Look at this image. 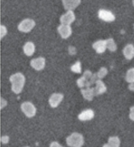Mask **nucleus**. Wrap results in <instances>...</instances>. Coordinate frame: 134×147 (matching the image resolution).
Returning <instances> with one entry per match:
<instances>
[{"instance_id":"nucleus-1","label":"nucleus","mask_w":134,"mask_h":147,"mask_svg":"<svg viewBox=\"0 0 134 147\" xmlns=\"http://www.w3.org/2000/svg\"><path fill=\"white\" fill-rule=\"evenodd\" d=\"M9 80H10L12 84V91L16 94L21 93L26 82L24 75L21 73H15V74L11 76L9 78Z\"/></svg>"},{"instance_id":"nucleus-2","label":"nucleus","mask_w":134,"mask_h":147,"mask_svg":"<svg viewBox=\"0 0 134 147\" xmlns=\"http://www.w3.org/2000/svg\"><path fill=\"white\" fill-rule=\"evenodd\" d=\"M66 143L70 147H82L85 143V140L82 134L75 132L67 137Z\"/></svg>"},{"instance_id":"nucleus-3","label":"nucleus","mask_w":134,"mask_h":147,"mask_svg":"<svg viewBox=\"0 0 134 147\" xmlns=\"http://www.w3.org/2000/svg\"><path fill=\"white\" fill-rule=\"evenodd\" d=\"M20 108L24 114L28 118H32L36 115V108L34 105L30 101L24 102L21 105Z\"/></svg>"},{"instance_id":"nucleus-4","label":"nucleus","mask_w":134,"mask_h":147,"mask_svg":"<svg viewBox=\"0 0 134 147\" xmlns=\"http://www.w3.org/2000/svg\"><path fill=\"white\" fill-rule=\"evenodd\" d=\"M35 22L33 19L26 18L19 24L18 26V29L20 32L24 33H28L33 30L35 27Z\"/></svg>"},{"instance_id":"nucleus-5","label":"nucleus","mask_w":134,"mask_h":147,"mask_svg":"<svg viewBox=\"0 0 134 147\" xmlns=\"http://www.w3.org/2000/svg\"><path fill=\"white\" fill-rule=\"evenodd\" d=\"M98 17L102 20L107 22H111L115 20V16L111 11L105 10V9H100L98 11Z\"/></svg>"},{"instance_id":"nucleus-6","label":"nucleus","mask_w":134,"mask_h":147,"mask_svg":"<svg viewBox=\"0 0 134 147\" xmlns=\"http://www.w3.org/2000/svg\"><path fill=\"white\" fill-rule=\"evenodd\" d=\"M75 20V16L73 11H68L60 18L61 24L71 25Z\"/></svg>"},{"instance_id":"nucleus-7","label":"nucleus","mask_w":134,"mask_h":147,"mask_svg":"<svg viewBox=\"0 0 134 147\" xmlns=\"http://www.w3.org/2000/svg\"><path fill=\"white\" fill-rule=\"evenodd\" d=\"M46 64V60L43 57H39L37 58H34L30 61V65L34 69L41 71L43 69Z\"/></svg>"},{"instance_id":"nucleus-8","label":"nucleus","mask_w":134,"mask_h":147,"mask_svg":"<svg viewBox=\"0 0 134 147\" xmlns=\"http://www.w3.org/2000/svg\"><path fill=\"white\" fill-rule=\"evenodd\" d=\"M58 32L63 39H68L72 34V29L70 25H60L58 28Z\"/></svg>"},{"instance_id":"nucleus-9","label":"nucleus","mask_w":134,"mask_h":147,"mask_svg":"<svg viewBox=\"0 0 134 147\" xmlns=\"http://www.w3.org/2000/svg\"><path fill=\"white\" fill-rule=\"evenodd\" d=\"M64 99V95L60 93H54L49 98V104L52 108H56Z\"/></svg>"},{"instance_id":"nucleus-10","label":"nucleus","mask_w":134,"mask_h":147,"mask_svg":"<svg viewBox=\"0 0 134 147\" xmlns=\"http://www.w3.org/2000/svg\"><path fill=\"white\" fill-rule=\"evenodd\" d=\"M81 0H62V3L67 11H73L81 4Z\"/></svg>"},{"instance_id":"nucleus-11","label":"nucleus","mask_w":134,"mask_h":147,"mask_svg":"<svg viewBox=\"0 0 134 147\" xmlns=\"http://www.w3.org/2000/svg\"><path fill=\"white\" fill-rule=\"evenodd\" d=\"M92 47L97 53H104L107 49L106 40H99V41H95L94 43L92 45Z\"/></svg>"},{"instance_id":"nucleus-12","label":"nucleus","mask_w":134,"mask_h":147,"mask_svg":"<svg viewBox=\"0 0 134 147\" xmlns=\"http://www.w3.org/2000/svg\"><path fill=\"white\" fill-rule=\"evenodd\" d=\"M81 94H82L83 98L88 101H92L94 97L95 96L94 88H85L81 89Z\"/></svg>"},{"instance_id":"nucleus-13","label":"nucleus","mask_w":134,"mask_h":147,"mask_svg":"<svg viewBox=\"0 0 134 147\" xmlns=\"http://www.w3.org/2000/svg\"><path fill=\"white\" fill-rule=\"evenodd\" d=\"M94 117V112L92 109H87L81 112L78 115L79 120L81 121H87L92 120Z\"/></svg>"},{"instance_id":"nucleus-14","label":"nucleus","mask_w":134,"mask_h":147,"mask_svg":"<svg viewBox=\"0 0 134 147\" xmlns=\"http://www.w3.org/2000/svg\"><path fill=\"white\" fill-rule=\"evenodd\" d=\"M95 84V87L94 88V92L95 96L104 94L107 91V87L102 80H97Z\"/></svg>"},{"instance_id":"nucleus-15","label":"nucleus","mask_w":134,"mask_h":147,"mask_svg":"<svg viewBox=\"0 0 134 147\" xmlns=\"http://www.w3.org/2000/svg\"><path fill=\"white\" fill-rule=\"evenodd\" d=\"M124 56L127 60H130L134 58V46L132 44H128L123 49Z\"/></svg>"},{"instance_id":"nucleus-16","label":"nucleus","mask_w":134,"mask_h":147,"mask_svg":"<svg viewBox=\"0 0 134 147\" xmlns=\"http://www.w3.org/2000/svg\"><path fill=\"white\" fill-rule=\"evenodd\" d=\"M24 53L28 56H32L33 53H35V47L33 42L31 41H28L24 45L23 47Z\"/></svg>"},{"instance_id":"nucleus-17","label":"nucleus","mask_w":134,"mask_h":147,"mask_svg":"<svg viewBox=\"0 0 134 147\" xmlns=\"http://www.w3.org/2000/svg\"><path fill=\"white\" fill-rule=\"evenodd\" d=\"M120 145V141L117 136L110 137L108 139V143L105 144L103 147H119Z\"/></svg>"},{"instance_id":"nucleus-18","label":"nucleus","mask_w":134,"mask_h":147,"mask_svg":"<svg viewBox=\"0 0 134 147\" xmlns=\"http://www.w3.org/2000/svg\"><path fill=\"white\" fill-rule=\"evenodd\" d=\"M76 84H77V86L81 88H85L90 87L91 85H92L90 80L86 79L84 76L76 80Z\"/></svg>"},{"instance_id":"nucleus-19","label":"nucleus","mask_w":134,"mask_h":147,"mask_svg":"<svg viewBox=\"0 0 134 147\" xmlns=\"http://www.w3.org/2000/svg\"><path fill=\"white\" fill-rule=\"evenodd\" d=\"M106 43H107V48L110 51L114 52L116 51L117 46L112 38H109V39H107Z\"/></svg>"},{"instance_id":"nucleus-20","label":"nucleus","mask_w":134,"mask_h":147,"mask_svg":"<svg viewBox=\"0 0 134 147\" xmlns=\"http://www.w3.org/2000/svg\"><path fill=\"white\" fill-rule=\"evenodd\" d=\"M126 80L128 82L133 83L134 82V67L131 68L126 73Z\"/></svg>"},{"instance_id":"nucleus-21","label":"nucleus","mask_w":134,"mask_h":147,"mask_svg":"<svg viewBox=\"0 0 134 147\" xmlns=\"http://www.w3.org/2000/svg\"><path fill=\"white\" fill-rule=\"evenodd\" d=\"M71 70L75 73H81L82 71V67H81V63L79 61H77L71 67Z\"/></svg>"},{"instance_id":"nucleus-22","label":"nucleus","mask_w":134,"mask_h":147,"mask_svg":"<svg viewBox=\"0 0 134 147\" xmlns=\"http://www.w3.org/2000/svg\"><path fill=\"white\" fill-rule=\"evenodd\" d=\"M107 73H108V71H107V68H105L104 67H102L99 70V71L97 73V75L98 77V79L101 80L102 79H103V78H104L105 76L107 75Z\"/></svg>"},{"instance_id":"nucleus-23","label":"nucleus","mask_w":134,"mask_h":147,"mask_svg":"<svg viewBox=\"0 0 134 147\" xmlns=\"http://www.w3.org/2000/svg\"><path fill=\"white\" fill-rule=\"evenodd\" d=\"M0 32H1V38L3 39L6 35L7 33V28L4 25H1V27H0Z\"/></svg>"},{"instance_id":"nucleus-24","label":"nucleus","mask_w":134,"mask_h":147,"mask_svg":"<svg viewBox=\"0 0 134 147\" xmlns=\"http://www.w3.org/2000/svg\"><path fill=\"white\" fill-rule=\"evenodd\" d=\"M92 75H93L92 73L90 71H89V70H86L85 71V73H84L83 76L86 78V79L90 80V79H91V77H92Z\"/></svg>"},{"instance_id":"nucleus-25","label":"nucleus","mask_w":134,"mask_h":147,"mask_svg":"<svg viewBox=\"0 0 134 147\" xmlns=\"http://www.w3.org/2000/svg\"><path fill=\"white\" fill-rule=\"evenodd\" d=\"M97 80H99V79H98L97 73H94V74H93L92 77H91V79H90V82L91 83V84L92 85L93 84H94V83L96 82Z\"/></svg>"},{"instance_id":"nucleus-26","label":"nucleus","mask_w":134,"mask_h":147,"mask_svg":"<svg viewBox=\"0 0 134 147\" xmlns=\"http://www.w3.org/2000/svg\"><path fill=\"white\" fill-rule=\"evenodd\" d=\"M1 141L3 144L8 143L9 141V137L8 136H2L1 138Z\"/></svg>"},{"instance_id":"nucleus-27","label":"nucleus","mask_w":134,"mask_h":147,"mask_svg":"<svg viewBox=\"0 0 134 147\" xmlns=\"http://www.w3.org/2000/svg\"><path fill=\"white\" fill-rule=\"evenodd\" d=\"M129 117H130V118L131 120L134 121V106L131 107L130 109V115H129Z\"/></svg>"},{"instance_id":"nucleus-28","label":"nucleus","mask_w":134,"mask_h":147,"mask_svg":"<svg viewBox=\"0 0 134 147\" xmlns=\"http://www.w3.org/2000/svg\"><path fill=\"white\" fill-rule=\"evenodd\" d=\"M7 105V101L3 98H1V109H3Z\"/></svg>"},{"instance_id":"nucleus-29","label":"nucleus","mask_w":134,"mask_h":147,"mask_svg":"<svg viewBox=\"0 0 134 147\" xmlns=\"http://www.w3.org/2000/svg\"><path fill=\"white\" fill-rule=\"evenodd\" d=\"M50 147H63V146H62L61 144H60L54 141V142H52V143L51 144Z\"/></svg>"},{"instance_id":"nucleus-30","label":"nucleus","mask_w":134,"mask_h":147,"mask_svg":"<svg viewBox=\"0 0 134 147\" xmlns=\"http://www.w3.org/2000/svg\"><path fill=\"white\" fill-rule=\"evenodd\" d=\"M69 53L71 54V55H73V54H75L76 53V50L75 48H74V47H70L69 48Z\"/></svg>"},{"instance_id":"nucleus-31","label":"nucleus","mask_w":134,"mask_h":147,"mask_svg":"<svg viewBox=\"0 0 134 147\" xmlns=\"http://www.w3.org/2000/svg\"><path fill=\"white\" fill-rule=\"evenodd\" d=\"M128 88L130 89L131 91L134 92V82L130 84V85H129V86H128Z\"/></svg>"},{"instance_id":"nucleus-32","label":"nucleus","mask_w":134,"mask_h":147,"mask_svg":"<svg viewBox=\"0 0 134 147\" xmlns=\"http://www.w3.org/2000/svg\"><path fill=\"white\" fill-rule=\"evenodd\" d=\"M132 3H133V5L134 6V0H133L132 1Z\"/></svg>"},{"instance_id":"nucleus-33","label":"nucleus","mask_w":134,"mask_h":147,"mask_svg":"<svg viewBox=\"0 0 134 147\" xmlns=\"http://www.w3.org/2000/svg\"><path fill=\"white\" fill-rule=\"evenodd\" d=\"M26 147H29V146H26Z\"/></svg>"},{"instance_id":"nucleus-34","label":"nucleus","mask_w":134,"mask_h":147,"mask_svg":"<svg viewBox=\"0 0 134 147\" xmlns=\"http://www.w3.org/2000/svg\"><path fill=\"white\" fill-rule=\"evenodd\" d=\"M133 26H134V25H133Z\"/></svg>"}]
</instances>
